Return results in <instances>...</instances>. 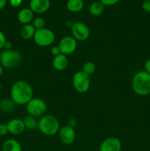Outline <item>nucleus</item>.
<instances>
[{
    "mask_svg": "<svg viewBox=\"0 0 150 151\" xmlns=\"http://www.w3.org/2000/svg\"><path fill=\"white\" fill-rule=\"evenodd\" d=\"M22 60L21 55L13 50H4L1 52L0 63L1 66L6 69H13L19 66Z\"/></svg>",
    "mask_w": 150,
    "mask_h": 151,
    "instance_id": "20e7f679",
    "label": "nucleus"
},
{
    "mask_svg": "<svg viewBox=\"0 0 150 151\" xmlns=\"http://www.w3.org/2000/svg\"><path fill=\"white\" fill-rule=\"evenodd\" d=\"M96 70V66L94 64V62L88 61L86 63H84L83 66H82V72H85L88 75H91L94 73Z\"/></svg>",
    "mask_w": 150,
    "mask_h": 151,
    "instance_id": "4be33fe9",
    "label": "nucleus"
},
{
    "mask_svg": "<svg viewBox=\"0 0 150 151\" xmlns=\"http://www.w3.org/2000/svg\"><path fill=\"white\" fill-rule=\"evenodd\" d=\"M35 31H36V29L32 24H24L21 28L20 35L24 40L30 39L34 37Z\"/></svg>",
    "mask_w": 150,
    "mask_h": 151,
    "instance_id": "f3484780",
    "label": "nucleus"
},
{
    "mask_svg": "<svg viewBox=\"0 0 150 151\" xmlns=\"http://www.w3.org/2000/svg\"><path fill=\"white\" fill-rule=\"evenodd\" d=\"M104 6L100 1H94L90 5L89 12L92 16H99L104 11Z\"/></svg>",
    "mask_w": 150,
    "mask_h": 151,
    "instance_id": "412c9836",
    "label": "nucleus"
},
{
    "mask_svg": "<svg viewBox=\"0 0 150 151\" xmlns=\"http://www.w3.org/2000/svg\"><path fill=\"white\" fill-rule=\"evenodd\" d=\"M3 72H4V67H3V66H0V77L2 75Z\"/></svg>",
    "mask_w": 150,
    "mask_h": 151,
    "instance_id": "f704fd0d",
    "label": "nucleus"
},
{
    "mask_svg": "<svg viewBox=\"0 0 150 151\" xmlns=\"http://www.w3.org/2000/svg\"><path fill=\"white\" fill-rule=\"evenodd\" d=\"M24 124L25 128L28 130H34L38 128V121L37 120L35 116L31 115L26 116L23 119Z\"/></svg>",
    "mask_w": 150,
    "mask_h": 151,
    "instance_id": "aec40b11",
    "label": "nucleus"
},
{
    "mask_svg": "<svg viewBox=\"0 0 150 151\" xmlns=\"http://www.w3.org/2000/svg\"><path fill=\"white\" fill-rule=\"evenodd\" d=\"M132 88L140 96L150 94V74L145 70L137 72L132 78Z\"/></svg>",
    "mask_w": 150,
    "mask_h": 151,
    "instance_id": "f03ea898",
    "label": "nucleus"
},
{
    "mask_svg": "<svg viewBox=\"0 0 150 151\" xmlns=\"http://www.w3.org/2000/svg\"><path fill=\"white\" fill-rule=\"evenodd\" d=\"M16 105L11 98L3 99L0 100V111L4 114L10 113L15 109Z\"/></svg>",
    "mask_w": 150,
    "mask_h": 151,
    "instance_id": "a211bd4d",
    "label": "nucleus"
},
{
    "mask_svg": "<svg viewBox=\"0 0 150 151\" xmlns=\"http://www.w3.org/2000/svg\"><path fill=\"white\" fill-rule=\"evenodd\" d=\"M8 134L7 124L0 123V137H4Z\"/></svg>",
    "mask_w": 150,
    "mask_h": 151,
    "instance_id": "b1692460",
    "label": "nucleus"
},
{
    "mask_svg": "<svg viewBox=\"0 0 150 151\" xmlns=\"http://www.w3.org/2000/svg\"><path fill=\"white\" fill-rule=\"evenodd\" d=\"M45 20L41 17L35 18L33 21V24H32V25L35 28V29H43V28H45Z\"/></svg>",
    "mask_w": 150,
    "mask_h": 151,
    "instance_id": "5701e85b",
    "label": "nucleus"
},
{
    "mask_svg": "<svg viewBox=\"0 0 150 151\" xmlns=\"http://www.w3.org/2000/svg\"><path fill=\"white\" fill-rule=\"evenodd\" d=\"M1 85L0 84V91H1Z\"/></svg>",
    "mask_w": 150,
    "mask_h": 151,
    "instance_id": "c9c22d12",
    "label": "nucleus"
},
{
    "mask_svg": "<svg viewBox=\"0 0 150 151\" xmlns=\"http://www.w3.org/2000/svg\"><path fill=\"white\" fill-rule=\"evenodd\" d=\"M59 137L63 144L66 145H70L73 144L76 139L74 128L69 127L68 125L62 127L59 130Z\"/></svg>",
    "mask_w": 150,
    "mask_h": 151,
    "instance_id": "9d476101",
    "label": "nucleus"
},
{
    "mask_svg": "<svg viewBox=\"0 0 150 151\" xmlns=\"http://www.w3.org/2000/svg\"><path fill=\"white\" fill-rule=\"evenodd\" d=\"M119 0H99L100 2L104 6H112L116 4Z\"/></svg>",
    "mask_w": 150,
    "mask_h": 151,
    "instance_id": "a878e982",
    "label": "nucleus"
},
{
    "mask_svg": "<svg viewBox=\"0 0 150 151\" xmlns=\"http://www.w3.org/2000/svg\"><path fill=\"white\" fill-rule=\"evenodd\" d=\"M144 68H145V71L147 72L148 73L150 74V58H149L145 62L144 64Z\"/></svg>",
    "mask_w": 150,
    "mask_h": 151,
    "instance_id": "7c9ffc66",
    "label": "nucleus"
},
{
    "mask_svg": "<svg viewBox=\"0 0 150 151\" xmlns=\"http://www.w3.org/2000/svg\"><path fill=\"white\" fill-rule=\"evenodd\" d=\"M142 8L146 12L150 13V0H145L142 3Z\"/></svg>",
    "mask_w": 150,
    "mask_h": 151,
    "instance_id": "cd10ccee",
    "label": "nucleus"
},
{
    "mask_svg": "<svg viewBox=\"0 0 150 151\" xmlns=\"http://www.w3.org/2000/svg\"><path fill=\"white\" fill-rule=\"evenodd\" d=\"M121 142L120 139L114 137H108L101 142L99 151H121Z\"/></svg>",
    "mask_w": 150,
    "mask_h": 151,
    "instance_id": "9b49d317",
    "label": "nucleus"
},
{
    "mask_svg": "<svg viewBox=\"0 0 150 151\" xmlns=\"http://www.w3.org/2000/svg\"><path fill=\"white\" fill-rule=\"evenodd\" d=\"M7 3V0H0V10L4 8Z\"/></svg>",
    "mask_w": 150,
    "mask_h": 151,
    "instance_id": "473e14b6",
    "label": "nucleus"
},
{
    "mask_svg": "<svg viewBox=\"0 0 150 151\" xmlns=\"http://www.w3.org/2000/svg\"><path fill=\"white\" fill-rule=\"evenodd\" d=\"M8 133L13 135H20L25 131V126L22 119L15 118L7 123Z\"/></svg>",
    "mask_w": 150,
    "mask_h": 151,
    "instance_id": "f8f14e48",
    "label": "nucleus"
},
{
    "mask_svg": "<svg viewBox=\"0 0 150 151\" xmlns=\"http://www.w3.org/2000/svg\"><path fill=\"white\" fill-rule=\"evenodd\" d=\"M66 7L71 13H79L83 9L84 2L82 0H68Z\"/></svg>",
    "mask_w": 150,
    "mask_h": 151,
    "instance_id": "6ab92c4d",
    "label": "nucleus"
},
{
    "mask_svg": "<svg viewBox=\"0 0 150 151\" xmlns=\"http://www.w3.org/2000/svg\"><path fill=\"white\" fill-rule=\"evenodd\" d=\"M6 41H7V38H6L5 35L2 31L0 30V50L4 48Z\"/></svg>",
    "mask_w": 150,
    "mask_h": 151,
    "instance_id": "393cba45",
    "label": "nucleus"
},
{
    "mask_svg": "<svg viewBox=\"0 0 150 151\" xmlns=\"http://www.w3.org/2000/svg\"><path fill=\"white\" fill-rule=\"evenodd\" d=\"M71 29L72 36L76 41H86L90 36L89 28L82 22H75Z\"/></svg>",
    "mask_w": 150,
    "mask_h": 151,
    "instance_id": "6e6552de",
    "label": "nucleus"
},
{
    "mask_svg": "<svg viewBox=\"0 0 150 151\" xmlns=\"http://www.w3.org/2000/svg\"><path fill=\"white\" fill-rule=\"evenodd\" d=\"M38 128L44 135L51 137L58 132L60 123L57 117L53 115H44L38 121Z\"/></svg>",
    "mask_w": 150,
    "mask_h": 151,
    "instance_id": "7ed1b4c3",
    "label": "nucleus"
},
{
    "mask_svg": "<svg viewBox=\"0 0 150 151\" xmlns=\"http://www.w3.org/2000/svg\"><path fill=\"white\" fill-rule=\"evenodd\" d=\"M74 88L79 93H85L89 89L91 85V78L89 75L82 71L76 72L72 78Z\"/></svg>",
    "mask_w": 150,
    "mask_h": 151,
    "instance_id": "423d86ee",
    "label": "nucleus"
},
{
    "mask_svg": "<svg viewBox=\"0 0 150 151\" xmlns=\"http://www.w3.org/2000/svg\"><path fill=\"white\" fill-rule=\"evenodd\" d=\"M34 41L40 47H48L50 46L55 39L54 33L48 28L36 29L34 35Z\"/></svg>",
    "mask_w": 150,
    "mask_h": 151,
    "instance_id": "39448f33",
    "label": "nucleus"
},
{
    "mask_svg": "<svg viewBox=\"0 0 150 151\" xmlns=\"http://www.w3.org/2000/svg\"><path fill=\"white\" fill-rule=\"evenodd\" d=\"M0 57H1V52H0Z\"/></svg>",
    "mask_w": 150,
    "mask_h": 151,
    "instance_id": "e433bc0d",
    "label": "nucleus"
},
{
    "mask_svg": "<svg viewBox=\"0 0 150 151\" xmlns=\"http://www.w3.org/2000/svg\"><path fill=\"white\" fill-rule=\"evenodd\" d=\"M50 52H51V54L54 57H55V56L61 54V52H60V47H59V46H54V47H52L51 48V50H50Z\"/></svg>",
    "mask_w": 150,
    "mask_h": 151,
    "instance_id": "bb28decb",
    "label": "nucleus"
},
{
    "mask_svg": "<svg viewBox=\"0 0 150 151\" xmlns=\"http://www.w3.org/2000/svg\"><path fill=\"white\" fill-rule=\"evenodd\" d=\"M58 46L60 47L61 54L67 56L68 55H71L74 52L77 47V42L73 36L69 35L62 38Z\"/></svg>",
    "mask_w": 150,
    "mask_h": 151,
    "instance_id": "1a4fd4ad",
    "label": "nucleus"
},
{
    "mask_svg": "<svg viewBox=\"0 0 150 151\" xmlns=\"http://www.w3.org/2000/svg\"><path fill=\"white\" fill-rule=\"evenodd\" d=\"M22 3V0H10V4L12 7H18Z\"/></svg>",
    "mask_w": 150,
    "mask_h": 151,
    "instance_id": "c756f323",
    "label": "nucleus"
},
{
    "mask_svg": "<svg viewBox=\"0 0 150 151\" xmlns=\"http://www.w3.org/2000/svg\"><path fill=\"white\" fill-rule=\"evenodd\" d=\"M12 47H13V44H12L11 41H6L4 48H5L6 50H12Z\"/></svg>",
    "mask_w": 150,
    "mask_h": 151,
    "instance_id": "2f4dec72",
    "label": "nucleus"
},
{
    "mask_svg": "<svg viewBox=\"0 0 150 151\" xmlns=\"http://www.w3.org/2000/svg\"><path fill=\"white\" fill-rule=\"evenodd\" d=\"M74 24V22H72L71 21H68V22L66 23V26L68 27H70L71 29V27H73Z\"/></svg>",
    "mask_w": 150,
    "mask_h": 151,
    "instance_id": "72a5a7b5",
    "label": "nucleus"
},
{
    "mask_svg": "<svg viewBox=\"0 0 150 151\" xmlns=\"http://www.w3.org/2000/svg\"><path fill=\"white\" fill-rule=\"evenodd\" d=\"M10 97L16 105H26L33 98V89L26 81H16L10 89Z\"/></svg>",
    "mask_w": 150,
    "mask_h": 151,
    "instance_id": "f257e3e1",
    "label": "nucleus"
},
{
    "mask_svg": "<svg viewBox=\"0 0 150 151\" xmlns=\"http://www.w3.org/2000/svg\"><path fill=\"white\" fill-rule=\"evenodd\" d=\"M34 13L30 8L21 9L18 13V20L22 24H28L33 19Z\"/></svg>",
    "mask_w": 150,
    "mask_h": 151,
    "instance_id": "2eb2a0df",
    "label": "nucleus"
},
{
    "mask_svg": "<svg viewBox=\"0 0 150 151\" xmlns=\"http://www.w3.org/2000/svg\"><path fill=\"white\" fill-rule=\"evenodd\" d=\"M69 60L67 56L63 54H60L54 57L52 60V66L54 69L57 71H63L67 68Z\"/></svg>",
    "mask_w": 150,
    "mask_h": 151,
    "instance_id": "4468645a",
    "label": "nucleus"
},
{
    "mask_svg": "<svg viewBox=\"0 0 150 151\" xmlns=\"http://www.w3.org/2000/svg\"><path fill=\"white\" fill-rule=\"evenodd\" d=\"M2 151H22L20 143L15 139H7L3 142Z\"/></svg>",
    "mask_w": 150,
    "mask_h": 151,
    "instance_id": "dca6fc26",
    "label": "nucleus"
},
{
    "mask_svg": "<svg viewBox=\"0 0 150 151\" xmlns=\"http://www.w3.org/2000/svg\"><path fill=\"white\" fill-rule=\"evenodd\" d=\"M76 125V120L74 117L70 118V119H68L67 121V125L69 127H71V128H74V127Z\"/></svg>",
    "mask_w": 150,
    "mask_h": 151,
    "instance_id": "c85d7f7f",
    "label": "nucleus"
},
{
    "mask_svg": "<svg viewBox=\"0 0 150 151\" xmlns=\"http://www.w3.org/2000/svg\"><path fill=\"white\" fill-rule=\"evenodd\" d=\"M47 110V106L44 100L38 97L32 98L26 104V111L29 115L35 117L43 116Z\"/></svg>",
    "mask_w": 150,
    "mask_h": 151,
    "instance_id": "0eeeda50",
    "label": "nucleus"
},
{
    "mask_svg": "<svg viewBox=\"0 0 150 151\" xmlns=\"http://www.w3.org/2000/svg\"><path fill=\"white\" fill-rule=\"evenodd\" d=\"M50 7V0H31L29 8L34 13H43Z\"/></svg>",
    "mask_w": 150,
    "mask_h": 151,
    "instance_id": "ddd939ff",
    "label": "nucleus"
}]
</instances>
